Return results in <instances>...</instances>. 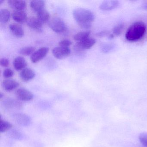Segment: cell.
Returning <instances> with one entry per match:
<instances>
[{"label":"cell","mask_w":147,"mask_h":147,"mask_svg":"<svg viewBox=\"0 0 147 147\" xmlns=\"http://www.w3.org/2000/svg\"><path fill=\"white\" fill-rule=\"evenodd\" d=\"M73 16L79 26L85 29L91 28L95 19L94 14L91 11L82 8L74 10Z\"/></svg>","instance_id":"obj_1"},{"label":"cell","mask_w":147,"mask_h":147,"mask_svg":"<svg viewBox=\"0 0 147 147\" xmlns=\"http://www.w3.org/2000/svg\"><path fill=\"white\" fill-rule=\"evenodd\" d=\"M146 27L142 21H137L133 23L125 33L126 40L130 42H135L140 40L146 32Z\"/></svg>","instance_id":"obj_2"},{"label":"cell","mask_w":147,"mask_h":147,"mask_svg":"<svg viewBox=\"0 0 147 147\" xmlns=\"http://www.w3.org/2000/svg\"><path fill=\"white\" fill-rule=\"evenodd\" d=\"M49 25L51 29L57 33H63L67 30L66 24L63 20L58 18H52L49 22Z\"/></svg>","instance_id":"obj_3"},{"label":"cell","mask_w":147,"mask_h":147,"mask_svg":"<svg viewBox=\"0 0 147 147\" xmlns=\"http://www.w3.org/2000/svg\"><path fill=\"white\" fill-rule=\"evenodd\" d=\"M13 121L17 124L22 126H29L32 123L30 117L25 113H16L13 115Z\"/></svg>","instance_id":"obj_4"},{"label":"cell","mask_w":147,"mask_h":147,"mask_svg":"<svg viewBox=\"0 0 147 147\" xmlns=\"http://www.w3.org/2000/svg\"><path fill=\"white\" fill-rule=\"evenodd\" d=\"M4 108L7 110L18 111L23 108V105L19 100L12 98L5 99L2 104Z\"/></svg>","instance_id":"obj_5"},{"label":"cell","mask_w":147,"mask_h":147,"mask_svg":"<svg viewBox=\"0 0 147 147\" xmlns=\"http://www.w3.org/2000/svg\"><path fill=\"white\" fill-rule=\"evenodd\" d=\"M96 43V40L92 38L89 37L83 41L77 42L74 46V49L76 51H82L91 49Z\"/></svg>","instance_id":"obj_6"},{"label":"cell","mask_w":147,"mask_h":147,"mask_svg":"<svg viewBox=\"0 0 147 147\" xmlns=\"http://www.w3.org/2000/svg\"><path fill=\"white\" fill-rule=\"evenodd\" d=\"M71 53V50L69 47L61 46L57 47L52 50V54L55 57L58 59H62L67 57Z\"/></svg>","instance_id":"obj_7"},{"label":"cell","mask_w":147,"mask_h":147,"mask_svg":"<svg viewBox=\"0 0 147 147\" xmlns=\"http://www.w3.org/2000/svg\"><path fill=\"white\" fill-rule=\"evenodd\" d=\"M15 94L19 100L23 101H29L32 100L34 98L33 94L27 89L20 88L17 89Z\"/></svg>","instance_id":"obj_8"},{"label":"cell","mask_w":147,"mask_h":147,"mask_svg":"<svg viewBox=\"0 0 147 147\" xmlns=\"http://www.w3.org/2000/svg\"><path fill=\"white\" fill-rule=\"evenodd\" d=\"M49 49L47 47H42L36 51L31 56V61L33 63H37L42 60L48 54Z\"/></svg>","instance_id":"obj_9"},{"label":"cell","mask_w":147,"mask_h":147,"mask_svg":"<svg viewBox=\"0 0 147 147\" xmlns=\"http://www.w3.org/2000/svg\"><path fill=\"white\" fill-rule=\"evenodd\" d=\"M29 28L37 32H42L43 30V24L36 17H31L26 21Z\"/></svg>","instance_id":"obj_10"},{"label":"cell","mask_w":147,"mask_h":147,"mask_svg":"<svg viewBox=\"0 0 147 147\" xmlns=\"http://www.w3.org/2000/svg\"><path fill=\"white\" fill-rule=\"evenodd\" d=\"M36 76L35 72L32 69L29 68H26L21 70L20 77L23 81L27 82L34 79Z\"/></svg>","instance_id":"obj_11"},{"label":"cell","mask_w":147,"mask_h":147,"mask_svg":"<svg viewBox=\"0 0 147 147\" xmlns=\"http://www.w3.org/2000/svg\"><path fill=\"white\" fill-rule=\"evenodd\" d=\"M20 84L18 82L12 79H7L3 81L2 86L3 89L7 92H11L18 87Z\"/></svg>","instance_id":"obj_12"},{"label":"cell","mask_w":147,"mask_h":147,"mask_svg":"<svg viewBox=\"0 0 147 147\" xmlns=\"http://www.w3.org/2000/svg\"><path fill=\"white\" fill-rule=\"evenodd\" d=\"M9 29L13 34L17 37H23L24 35V29L18 24L12 23L9 25Z\"/></svg>","instance_id":"obj_13"},{"label":"cell","mask_w":147,"mask_h":147,"mask_svg":"<svg viewBox=\"0 0 147 147\" xmlns=\"http://www.w3.org/2000/svg\"><path fill=\"white\" fill-rule=\"evenodd\" d=\"M119 4L117 1H106L101 3L99 8L103 11H111L117 8Z\"/></svg>","instance_id":"obj_14"},{"label":"cell","mask_w":147,"mask_h":147,"mask_svg":"<svg viewBox=\"0 0 147 147\" xmlns=\"http://www.w3.org/2000/svg\"><path fill=\"white\" fill-rule=\"evenodd\" d=\"M13 19L18 23L23 24L27 21V14L24 11H15L12 13Z\"/></svg>","instance_id":"obj_15"},{"label":"cell","mask_w":147,"mask_h":147,"mask_svg":"<svg viewBox=\"0 0 147 147\" xmlns=\"http://www.w3.org/2000/svg\"><path fill=\"white\" fill-rule=\"evenodd\" d=\"M9 5L16 11H24L26 7V3L25 1L9 0L8 1Z\"/></svg>","instance_id":"obj_16"},{"label":"cell","mask_w":147,"mask_h":147,"mask_svg":"<svg viewBox=\"0 0 147 147\" xmlns=\"http://www.w3.org/2000/svg\"><path fill=\"white\" fill-rule=\"evenodd\" d=\"M27 65V61L22 57H17L13 61V67L17 70H22L26 68Z\"/></svg>","instance_id":"obj_17"},{"label":"cell","mask_w":147,"mask_h":147,"mask_svg":"<svg viewBox=\"0 0 147 147\" xmlns=\"http://www.w3.org/2000/svg\"><path fill=\"white\" fill-rule=\"evenodd\" d=\"M31 8L37 13L44 10L45 7V2L44 1H32L30 3Z\"/></svg>","instance_id":"obj_18"},{"label":"cell","mask_w":147,"mask_h":147,"mask_svg":"<svg viewBox=\"0 0 147 147\" xmlns=\"http://www.w3.org/2000/svg\"><path fill=\"white\" fill-rule=\"evenodd\" d=\"M37 18L43 24H45L50 20V14L48 11L44 9L37 13Z\"/></svg>","instance_id":"obj_19"},{"label":"cell","mask_w":147,"mask_h":147,"mask_svg":"<svg viewBox=\"0 0 147 147\" xmlns=\"http://www.w3.org/2000/svg\"><path fill=\"white\" fill-rule=\"evenodd\" d=\"M11 17V13L6 9H2L0 11V21L1 23L5 24L9 21Z\"/></svg>","instance_id":"obj_20"},{"label":"cell","mask_w":147,"mask_h":147,"mask_svg":"<svg viewBox=\"0 0 147 147\" xmlns=\"http://www.w3.org/2000/svg\"><path fill=\"white\" fill-rule=\"evenodd\" d=\"M90 34L91 32L89 31L80 32L74 36V40L77 42H81L90 37Z\"/></svg>","instance_id":"obj_21"},{"label":"cell","mask_w":147,"mask_h":147,"mask_svg":"<svg viewBox=\"0 0 147 147\" xmlns=\"http://www.w3.org/2000/svg\"><path fill=\"white\" fill-rule=\"evenodd\" d=\"M13 127L11 123L6 120L1 119L0 121V131L1 133L10 130Z\"/></svg>","instance_id":"obj_22"},{"label":"cell","mask_w":147,"mask_h":147,"mask_svg":"<svg viewBox=\"0 0 147 147\" xmlns=\"http://www.w3.org/2000/svg\"><path fill=\"white\" fill-rule=\"evenodd\" d=\"M36 49L34 47L29 46V47H24L22 48L20 51V53L21 55L25 56H29L32 55L35 52Z\"/></svg>","instance_id":"obj_23"},{"label":"cell","mask_w":147,"mask_h":147,"mask_svg":"<svg viewBox=\"0 0 147 147\" xmlns=\"http://www.w3.org/2000/svg\"><path fill=\"white\" fill-rule=\"evenodd\" d=\"M124 29V25L120 24L115 26L113 29V36H119L121 34Z\"/></svg>","instance_id":"obj_24"},{"label":"cell","mask_w":147,"mask_h":147,"mask_svg":"<svg viewBox=\"0 0 147 147\" xmlns=\"http://www.w3.org/2000/svg\"><path fill=\"white\" fill-rule=\"evenodd\" d=\"M139 141L145 147H147V133H143L138 136Z\"/></svg>","instance_id":"obj_25"},{"label":"cell","mask_w":147,"mask_h":147,"mask_svg":"<svg viewBox=\"0 0 147 147\" xmlns=\"http://www.w3.org/2000/svg\"><path fill=\"white\" fill-rule=\"evenodd\" d=\"M9 135L11 137L15 139H19L21 137V134L20 132L16 130L13 129L10 131Z\"/></svg>","instance_id":"obj_26"},{"label":"cell","mask_w":147,"mask_h":147,"mask_svg":"<svg viewBox=\"0 0 147 147\" xmlns=\"http://www.w3.org/2000/svg\"><path fill=\"white\" fill-rule=\"evenodd\" d=\"M14 75V72L11 69H6L3 72V76L6 78H10Z\"/></svg>","instance_id":"obj_27"},{"label":"cell","mask_w":147,"mask_h":147,"mask_svg":"<svg viewBox=\"0 0 147 147\" xmlns=\"http://www.w3.org/2000/svg\"><path fill=\"white\" fill-rule=\"evenodd\" d=\"M72 44V41L68 39H63L60 41L59 43V46L63 47H69Z\"/></svg>","instance_id":"obj_28"},{"label":"cell","mask_w":147,"mask_h":147,"mask_svg":"<svg viewBox=\"0 0 147 147\" xmlns=\"http://www.w3.org/2000/svg\"><path fill=\"white\" fill-rule=\"evenodd\" d=\"M0 64L2 67H6L9 66L10 62H9V60L7 58H2L1 59V61H0Z\"/></svg>","instance_id":"obj_29"},{"label":"cell","mask_w":147,"mask_h":147,"mask_svg":"<svg viewBox=\"0 0 147 147\" xmlns=\"http://www.w3.org/2000/svg\"><path fill=\"white\" fill-rule=\"evenodd\" d=\"M112 47L111 45H103L102 47V49L103 51L104 52H107L110 51V50L111 49Z\"/></svg>","instance_id":"obj_30"},{"label":"cell","mask_w":147,"mask_h":147,"mask_svg":"<svg viewBox=\"0 0 147 147\" xmlns=\"http://www.w3.org/2000/svg\"><path fill=\"white\" fill-rule=\"evenodd\" d=\"M142 8L144 10H147V2L144 3L142 6Z\"/></svg>","instance_id":"obj_31"},{"label":"cell","mask_w":147,"mask_h":147,"mask_svg":"<svg viewBox=\"0 0 147 147\" xmlns=\"http://www.w3.org/2000/svg\"><path fill=\"white\" fill-rule=\"evenodd\" d=\"M3 96H4V94H3L2 93H1V94H0V98L2 99Z\"/></svg>","instance_id":"obj_32"},{"label":"cell","mask_w":147,"mask_h":147,"mask_svg":"<svg viewBox=\"0 0 147 147\" xmlns=\"http://www.w3.org/2000/svg\"><path fill=\"white\" fill-rule=\"evenodd\" d=\"M4 1H3V0H1V1H0V4L1 5L3 2H4Z\"/></svg>","instance_id":"obj_33"}]
</instances>
